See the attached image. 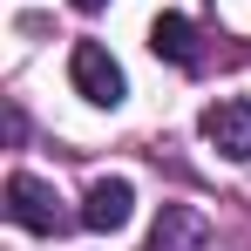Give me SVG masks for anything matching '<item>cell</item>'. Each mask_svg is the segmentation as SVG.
<instances>
[{"label":"cell","mask_w":251,"mask_h":251,"mask_svg":"<svg viewBox=\"0 0 251 251\" xmlns=\"http://www.w3.org/2000/svg\"><path fill=\"white\" fill-rule=\"evenodd\" d=\"M68 7H82V14H95V7H102V0H68Z\"/></svg>","instance_id":"obj_7"},{"label":"cell","mask_w":251,"mask_h":251,"mask_svg":"<svg viewBox=\"0 0 251 251\" xmlns=\"http://www.w3.org/2000/svg\"><path fill=\"white\" fill-rule=\"evenodd\" d=\"M204 143L217 150V156H231V163H251V102L245 95H217L204 109Z\"/></svg>","instance_id":"obj_3"},{"label":"cell","mask_w":251,"mask_h":251,"mask_svg":"<svg viewBox=\"0 0 251 251\" xmlns=\"http://www.w3.org/2000/svg\"><path fill=\"white\" fill-rule=\"evenodd\" d=\"M129 210H136L129 176H95V183H88V197H82V224L109 238V231H123V224H129Z\"/></svg>","instance_id":"obj_4"},{"label":"cell","mask_w":251,"mask_h":251,"mask_svg":"<svg viewBox=\"0 0 251 251\" xmlns=\"http://www.w3.org/2000/svg\"><path fill=\"white\" fill-rule=\"evenodd\" d=\"M150 48H156V61L197 68V27H190L183 14H156V21H150Z\"/></svg>","instance_id":"obj_6"},{"label":"cell","mask_w":251,"mask_h":251,"mask_svg":"<svg viewBox=\"0 0 251 251\" xmlns=\"http://www.w3.org/2000/svg\"><path fill=\"white\" fill-rule=\"evenodd\" d=\"M7 217H14L21 231H41V238L68 231V210H61V197L48 190L41 176H27V170H14V176H7Z\"/></svg>","instance_id":"obj_2"},{"label":"cell","mask_w":251,"mask_h":251,"mask_svg":"<svg viewBox=\"0 0 251 251\" xmlns=\"http://www.w3.org/2000/svg\"><path fill=\"white\" fill-rule=\"evenodd\" d=\"M197 245H204V217L190 204H163V217H156V231H150L143 251H197Z\"/></svg>","instance_id":"obj_5"},{"label":"cell","mask_w":251,"mask_h":251,"mask_svg":"<svg viewBox=\"0 0 251 251\" xmlns=\"http://www.w3.org/2000/svg\"><path fill=\"white\" fill-rule=\"evenodd\" d=\"M68 82H75V95H88L95 109H116V102L129 95L123 61H116L102 41H75V48H68Z\"/></svg>","instance_id":"obj_1"}]
</instances>
